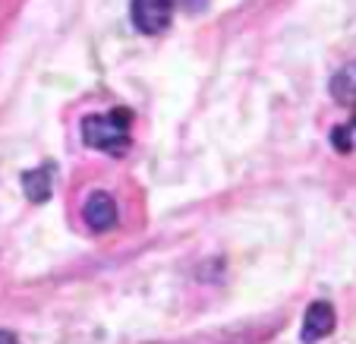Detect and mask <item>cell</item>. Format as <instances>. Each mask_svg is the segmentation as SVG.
<instances>
[{
  "label": "cell",
  "mask_w": 356,
  "mask_h": 344,
  "mask_svg": "<svg viewBox=\"0 0 356 344\" xmlns=\"http://www.w3.org/2000/svg\"><path fill=\"white\" fill-rule=\"evenodd\" d=\"M82 221L88 224V230H95V234H104V230H111L117 224V203L114 196L104 193V189H98V193H92L86 199V205H82Z\"/></svg>",
  "instance_id": "3"
},
{
  "label": "cell",
  "mask_w": 356,
  "mask_h": 344,
  "mask_svg": "<svg viewBox=\"0 0 356 344\" xmlns=\"http://www.w3.org/2000/svg\"><path fill=\"white\" fill-rule=\"evenodd\" d=\"M129 127H133V111L127 108H114L108 114H88L82 120V139L92 149L120 158L129 149Z\"/></svg>",
  "instance_id": "1"
},
{
  "label": "cell",
  "mask_w": 356,
  "mask_h": 344,
  "mask_svg": "<svg viewBox=\"0 0 356 344\" xmlns=\"http://www.w3.org/2000/svg\"><path fill=\"white\" fill-rule=\"evenodd\" d=\"M331 95L334 102L343 108H356V61H350L347 67H341L331 79Z\"/></svg>",
  "instance_id": "6"
},
{
  "label": "cell",
  "mask_w": 356,
  "mask_h": 344,
  "mask_svg": "<svg viewBox=\"0 0 356 344\" xmlns=\"http://www.w3.org/2000/svg\"><path fill=\"white\" fill-rule=\"evenodd\" d=\"M331 142H334L337 152H353L356 149V120L343 123V127H334V133H331Z\"/></svg>",
  "instance_id": "7"
},
{
  "label": "cell",
  "mask_w": 356,
  "mask_h": 344,
  "mask_svg": "<svg viewBox=\"0 0 356 344\" xmlns=\"http://www.w3.org/2000/svg\"><path fill=\"white\" fill-rule=\"evenodd\" d=\"M334 306L328 304V300H316V304H309V310H306V316H302V341L306 344H316L322 341V338H328L331 331H334Z\"/></svg>",
  "instance_id": "4"
},
{
  "label": "cell",
  "mask_w": 356,
  "mask_h": 344,
  "mask_svg": "<svg viewBox=\"0 0 356 344\" xmlns=\"http://www.w3.org/2000/svg\"><path fill=\"white\" fill-rule=\"evenodd\" d=\"M129 16L142 35H161L174 19V3L170 0H133Z\"/></svg>",
  "instance_id": "2"
},
{
  "label": "cell",
  "mask_w": 356,
  "mask_h": 344,
  "mask_svg": "<svg viewBox=\"0 0 356 344\" xmlns=\"http://www.w3.org/2000/svg\"><path fill=\"white\" fill-rule=\"evenodd\" d=\"M54 174H57V168L47 162V164H41V168L29 171V174L22 177L29 203H47V199H51V193H54Z\"/></svg>",
  "instance_id": "5"
},
{
  "label": "cell",
  "mask_w": 356,
  "mask_h": 344,
  "mask_svg": "<svg viewBox=\"0 0 356 344\" xmlns=\"http://www.w3.org/2000/svg\"><path fill=\"white\" fill-rule=\"evenodd\" d=\"M0 344H19V341H16L13 331H3V329H0Z\"/></svg>",
  "instance_id": "8"
}]
</instances>
